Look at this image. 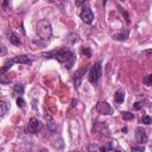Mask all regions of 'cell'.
Wrapping results in <instances>:
<instances>
[{
    "label": "cell",
    "mask_w": 152,
    "mask_h": 152,
    "mask_svg": "<svg viewBox=\"0 0 152 152\" xmlns=\"http://www.w3.org/2000/svg\"><path fill=\"white\" fill-rule=\"evenodd\" d=\"M45 58H56L59 63H65V68L71 69L75 62V56L74 54L68 50V49H58V50H52L49 52H43L42 54Z\"/></svg>",
    "instance_id": "obj_1"
},
{
    "label": "cell",
    "mask_w": 152,
    "mask_h": 152,
    "mask_svg": "<svg viewBox=\"0 0 152 152\" xmlns=\"http://www.w3.org/2000/svg\"><path fill=\"white\" fill-rule=\"evenodd\" d=\"M14 63H18V64H31V59H30L29 56H26V55L17 56V57H14V58L7 61V62L4 64V67L1 68V72L5 74L7 70H10V69L12 68V65H13Z\"/></svg>",
    "instance_id": "obj_3"
},
{
    "label": "cell",
    "mask_w": 152,
    "mask_h": 152,
    "mask_svg": "<svg viewBox=\"0 0 152 152\" xmlns=\"http://www.w3.org/2000/svg\"><path fill=\"white\" fill-rule=\"evenodd\" d=\"M87 71H88V67H82V68H80V69L76 70V72L74 74V85H75L76 88L80 87L83 75H85Z\"/></svg>",
    "instance_id": "obj_7"
},
{
    "label": "cell",
    "mask_w": 152,
    "mask_h": 152,
    "mask_svg": "<svg viewBox=\"0 0 152 152\" xmlns=\"http://www.w3.org/2000/svg\"><path fill=\"white\" fill-rule=\"evenodd\" d=\"M6 54V48L5 46H1V56H4Z\"/></svg>",
    "instance_id": "obj_26"
},
{
    "label": "cell",
    "mask_w": 152,
    "mask_h": 152,
    "mask_svg": "<svg viewBox=\"0 0 152 152\" xmlns=\"http://www.w3.org/2000/svg\"><path fill=\"white\" fill-rule=\"evenodd\" d=\"M87 1H88V0H75V4H76V6L81 7V6H83Z\"/></svg>",
    "instance_id": "obj_24"
},
{
    "label": "cell",
    "mask_w": 152,
    "mask_h": 152,
    "mask_svg": "<svg viewBox=\"0 0 152 152\" xmlns=\"http://www.w3.org/2000/svg\"><path fill=\"white\" fill-rule=\"evenodd\" d=\"M69 38H70V39H68V41H69L70 43H75V42H77V41H79V35L72 33V35L69 36Z\"/></svg>",
    "instance_id": "obj_21"
},
{
    "label": "cell",
    "mask_w": 152,
    "mask_h": 152,
    "mask_svg": "<svg viewBox=\"0 0 152 152\" xmlns=\"http://www.w3.org/2000/svg\"><path fill=\"white\" fill-rule=\"evenodd\" d=\"M114 148V145H113V143H108L107 145H105V146H101L99 150L100 151H112Z\"/></svg>",
    "instance_id": "obj_16"
},
{
    "label": "cell",
    "mask_w": 152,
    "mask_h": 152,
    "mask_svg": "<svg viewBox=\"0 0 152 152\" xmlns=\"http://www.w3.org/2000/svg\"><path fill=\"white\" fill-rule=\"evenodd\" d=\"M135 139L140 144L147 143V134H146V132L143 127H137L135 128Z\"/></svg>",
    "instance_id": "obj_9"
},
{
    "label": "cell",
    "mask_w": 152,
    "mask_h": 152,
    "mask_svg": "<svg viewBox=\"0 0 152 152\" xmlns=\"http://www.w3.org/2000/svg\"><path fill=\"white\" fill-rule=\"evenodd\" d=\"M37 35L43 41H48L51 38L52 36V28L51 24L48 20H41L37 24Z\"/></svg>",
    "instance_id": "obj_2"
},
{
    "label": "cell",
    "mask_w": 152,
    "mask_h": 152,
    "mask_svg": "<svg viewBox=\"0 0 152 152\" xmlns=\"http://www.w3.org/2000/svg\"><path fill=\"white\" fill-rule=\"evenodd\" d=\"M144 150H145V147H144V145H143V144H141L140 146H132V147H131V151H133V152H134V151L143 152Z\"/></svg>",
    "instance_id": "obj_22"
},
{
    "label": "cell",
    "mask_w": 152,
    "mask_h": 152,
    "mask_svg": "<svg viewBox=\"0 0 152 152\" xmlns=\"http://www.w3.org/2000/svg\"><path fill=\"white\" fill-rule=\"evenodd\" d=\"M81 52H82V55H83V56H86L87 58H90V57H92V50H90V48L83 46Z\"/></svg>",
    "instance_id": "obj_15"
},
{
    "label": "cell",
    "mask_w": 152,
    "mask_h": 152,
    "mask_svg": "<svg viewBox=\"0 0 152 152\" xmlns=\"http://www.w3.org/2000/svg\"><path fill=\"white\" fill-rule=\"evenodd\" d=\"M96 111L100 113V114H104V115H111L113 113V108L111 107V105L106 101H100L98 102L96 105Z\"/></svg>",
    "instance_id": "obj_5"
},
{
    "label": "cell",
    "mask_w": 152,
    "mask_h": 152,
    "mask_svg": "<svg viewBox=\"0 0 152 152\" xmlns=\"http://www.w3.org/2000/svg\"><path fill=\"white\" fill-rule=\"evenodd\" d=\"M122 114V118H124V120H132L133 118H134V115L132 114V113H130V112H122L121 113Z\"/></svg>",
    "instance_id": "obj_18"
},
{
    "label": "cell",
    "mask_w": 152,
    "mask_h": 152,
    "mask_svg": "<svg viewBox=\"0 0 152 152\" xmlns=\"http://www.w3.org/2000/svg\"><path fill=\"white\" fill-rule=\"evenodd\" d=\"M17 105H18V107H20V108H24L25 107V105H26V102H25V100L23 99V98H18L17 99Z\"/></svg>",
    "instance_id": "obj_20"
},
{
    "label": "cell",
    "mask_w": 152,
    "mask_h": 152,
    "mask_svg": "<svg viewBox=\"0 0 152 152\" xmlns=\"http://www.w3.org/2000/svg\"><path fill=\"white\" fill-rule=\"evenodd\" d=\"M80 17H81V19H82L86 24H92L93 20H94V13H93V11L90 10V7H88V6H86V7L81 11Z\"/></svg>",
    "instance_id": "obj_6"
},
{
    "label": "cell",
    "mask_w": 152,
    "mask_h": 152,
    "mask_svg": "<svg viewBox=\"0 0 152 152\" xmlns=\"http://www.w3.org/2000/svg\"><path fill=\"white\" fill-rule=\"evenodd\" d=\"M7 3H9V0H4V3H3V7H4V9L6 7V5H7Z\"/></svg>",
    "instance_id": "obj_27"
},
{
    "label": "cell",
    "mask_w": 152,
    "mask_h": 152,
    "mask_svg": "<svg viewBox=\"0 0 152 152\" xmlns=\"http://www.w3.org/2000/svg\"><path fill=\"white\" fill-rule=\"evenodd\" d=\"M10 42H11L13 45H16V46L22 45V41H20V39H19V37H18L16 33H13V32H11V33H10Z\"/></svg>",
    "instance_id": "obj_13"
},
{
    "label": "cell",
    "mask_w": 152,
    "mask_h": 152,
    "mask_svg": "<svg viewBox=\"0 0 152 152\" xmlns=\"http://www.w3.org/2000/svg\"><path fill=\"white\" fill-rule=\"evenodd\" d=\"M128 35H130L128 30H125V31H121V32L118 33V35H114L113 38H114L115 41H126V39L128 38Z\"/></svg>",
    "instance_id": "obj_11"
},
{
    "label": "cell",
    "mask_w": 152,
    "mask_h": 152,
    "mask_svg": "<svg viewBox=\"0 0 152 152\" xmlns=\"http://www.w3.org/2000/svg\"><path fill=\"white\" fill-rule=\"evenodd\" d=\"M141 122L145 124V125H150V124H152V118L148 117V115H144L141 118Z\"/></svg>",
    "instance_id": "obj_19"
},
{
    "label": "cell",
    "mask_w": 152,
    "mask_h": 152,
    "mask_svg": "<svg viewBox=\"0 0 152 152\" xmlns=\"http://www.w3.org/2000/svg\"><path fill=\"white\" fill-rule=\"evenodd\" d=\"M144 83L147 86H152V75H148L144 79Z\"/></svg>",
    "instance_id": "obj_23"
},
{
    "label": "cell",
    "mask_w": 152,
    "mask_h": 152,
    "mask_svg": "<svg viewBox=\"0 0 152 152\" xmlns=\"http://www.w3.org/2000/svg\"><path fill=\"white\" fill-rule=\"evenodd\" d=\"M100 76H101V64L98 62L95 63L92 69L89 70V76H88V79H89V82L95 85L99 80H100Z\"/></svg>",
    "instance_id": "obj_4"
},
{
    "label": "cell",
    "mask_w": 152,
    "mask_h": 152,
    "mask_svg": "<svg viewBox=\"0 0 152 152\" xmlns=\"http://www.w3.org/2000/svg\"><path fill=\"white\" fill-rule=\"evenodd\" d=\"M124 100H125V92H124V89H118L115 92V94H114V101H115V104L117 105H121L124 102Z\"/></svg>",
    "instance_id": "obj_10"
},
{
    "label": "cell",
    "mask_w": 152,
    "mask_h": 152,
    "mask_svg": "<svg viewBox=\"0 0 152 152\" xmlns=\"http://www.w3.org/2000/svg\"><path fill=\"white\" fill-rule=\"evenodd\" d=\"M42 130V122L36 119V118H31L29 121V132L30 133H38Z\"/></svg>",
    "instance_id": "obj_8"
},
{
    "label": "cell",
    "mask_w": 152,
    "mask_h": 152,
    "mask_svg": "<svg viewBox=\"0 0 152 152\" xmlns=\"http://www.w3.org/2000/svg\"><path fill=\"white\" fill-rule=\"evenodd\" d=\"M141 107H143V105H141V102H139V101L133 105V109H134V111H139Z\"/></svg>",
    "instance_id": "obj_25"
},
{
    "label": "cell",
    "mask_w": 152,
    "mask_h": 152,
    "mask_svg": "<svg viewBox=\"0 0 152 152\" xmlns=\"http://www.w3.org/2000/svg\"><path fill=\"white\" fill-rule=\"evenodd\" d=\"M45 119H46V121H48V126H49V128H50V131H54L55 130V121H54V119L50 117V115H46L45 117Z\"/></svg>",
    "instance_id": "obj_14"
},
{
    "label": "cell",
    "mask_w": 152,
    "mask_h": 152,
    "mask_svg": "<svg viewBox=\"0 0 152 152\" xmlns=\"http://www.w3.org/2000/svg\"><path fill=\"white\" fill-rule=\"evenodd\" d=\"M14 93L22 95V94L24 93V86H23V85H16V86H14Z\"/></svg>",
    "instance_id": "obj_17"
},
{
    "label": "cell",
    "mask_w": 152,
    "mask_h": 152,
    "mask_svg": "<svg viewBox=\"0 0 152 152\" xmlns=\"http://www.w3.org/2000/svg\"><path fill=\"white\" fill-rule=\"evenodd\" d=\"M9 109H10V105L6 101H4V100L0 101V114H1V117H5V114L7 113Z\"/></svg>",
    "instance_id": "obj_12"
}]
</instances>
